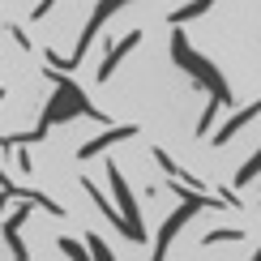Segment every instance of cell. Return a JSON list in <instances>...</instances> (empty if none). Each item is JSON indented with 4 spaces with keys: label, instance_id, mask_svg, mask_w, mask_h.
Listing matches in <instances>:
<instances>
[{
    "label": "cell",
    "instance_id": "6da1fadb",
    "mask_svg": "<svg viewBox=\"0 0 261 261\" xmlns=\"http://www.w3.org/2000/svg\"><path fill=\"white\" fill-rule=\"evenodd\" d=\"M171 60H176L180 69H189V73H193V77H197V82H205V86H210V94H214V99H219V103H231V90H227L223 73L214 69L210 60H201L197 51L189 47V39H184V30H180V26L171 30Z\"/></svg>",
    "mask_w": 261,
    "mask_h": 261
},
{
    "label": "cell",
    "instance_id": "7a4b0ae2",
    "mask_svg": "<svg viewBox=\"0 0 261 261\" xmlns=\"http://www.w3.org/2000/svg\"><path fill=\"white\" fill-rule=\"evenodd\" d=\"M120 5H128V0H99V9H94V13H90V21H86V30H82V43H77V47H73V56L64 60V56H56V51H47V60L56 64V69H64V73H69V69H77V64H82V56H86V51H90L94 35H99V26H103V21L112 17V13H116V9H120Z\"/></svg>",
    "mask_w": 261,
    "mask_h": 261
},
{
    "label": "cell",
    "instance_id": "3957f363",
    "mask_svg": "<svg viewBox=\"0 0 261 261\" xmlns=\"http://www.w3.org/2000/svg\"><path fill=\"white\" fill-rule=\"evenodd\" d=\"M107 180H112V189H116V201H120V210H124L128 240H133V244H146V223H141V214H137V201H133V189H128V180L120 176V167H116V163H107Z\"/></svg>",
    "mask_w": 261,
    "mask_h": 261
},
{
    "label": "cell",
    "instance_id": "277c9868",
    "mask_svg": "<svg viewBox=\"0 0 261 261\" xmlns=\"http://www.w3.org/2000/svg\"><path fill=\"white\" fill-rule=\"evenodd\" d=\"M30 205H35V201H26V197H21V210H17V214H9V223H5V240H9V253H13L17 261H26V244H21V223L30 219Z\"/></svg>",
    "mask_w": 261,
    "mask_h": 261
},
{
    "label": "cell",
    "instance_id": "5b68a950",
    "mask_svg": "<svg viewBox=\"0 0 261 261\" xmlns=\"http://www.w3.org/2000/svg\"><path fill=\"white\" fill-rule=\"evenodd\" d=\"M137 43H141V30H133V35H124L120 43H116V47L112 51H107V56H103V64H99V82H107V77H112V73L116 69H120V60L128 56V51H133L137 47Z\"/></svg>",
    "mask_w": 261,
    "mask_h": 261
},
{
    "label": "cell",
    "instance_id": "8992f818",
    "mask_svg": "<svg viewBox=\"0 0 261 261\" xmlns=\"http://www.w3.org/2000/svg\"><path fill=\"white\" fill-rule=\"evenodd\" d=\"M257 116H261V99H257V103H248L244 112H236L231 120H227V124L219 128V133H214V146H227V141H231L236 133H240V128H244L248 120H257Z\"/></svg>",
    "mask_w": 261,
    "mask_h": 261
},
{
    "label": "cell",
    "instance_id": "52a82bcc",
    "mask_svg": "<svg viewBox=\"0 0 261 261\" xmlns=\"http://www.w3.org/2000/svg\"><path fill=\"white\" fill-rule=\"evenodd\" d=\"M133 133H137L133 124H120V128H107L103 137H94V141H86V146L77 150V159H94V154H103V150L112 146V141H124V137H133Z\"/></svg>",
    "mask_w": 261,
    "mask_h": 261
},
{
    "label": "cell",
    "instance_id": "ba28073f",
    "mask_svg": "<svg viewBox=\"0 0 261 261\" xmlns=\"http://www.w3.org/2000/svg\"><path fill=\"white\" fill-rule=\"evenodd\" d=\"M82 189H86V193H90V201H94V205H99V214H103V219H107V223H112V227H120V231H124V240H128V223H124V214H116V210H112V205H107V197H103V193H99V189H94V180H82Z\"/></svg>",
    "mask_w": 261,
    "mask_h": 261
},
{
    "label": "cell",
    "instance_id": "9c48e42d",
    "mask_svg": "<svg viewBox=\"0 0 261 261\" xmlns=\"http://www.w3.org/2000/svg\"><path fill=\"white\" fill-rule=\"evenodd\" d=\"M210 5L214 0H193V5H184L171 13V26H180V21H193V17H201V13H210Z\"/></svg>",
    "mask_w": 261,
    "mask_h": 261
},
{
    "label": "cell",
    "instance_id": "30bf717a",
    "mask_svg": "<svg viewBox=\"0 0 261 261\" xmlns=\"http://www.w3.org/2000/svg\"><path fill=\"white\" fill-rule=\"evenodd\" d=\"M257 171H261V150H257V154H253V159H248V163H244V167H240V171H236V189H244V184H248V180H257Z\"/></svg>",
    "mask_w": 261,
    "mask_h": 261
},
{
    "label": "cell",
    "instance_id": "8fae6325",
    "mask_svg": "<svg viewBox=\"0 0 261 261\" xmlns=\"http://www.w3.org/2000/svg\"><path fill=\"white\" fill-rule=\"evenodd\" d=\"M236 240H244V231H240V227H223V231H210L201 244H236Z\"/></svg>",
    "mask_w": 261,
    "mask_h": 261
},
{
    "label": "cell",
    "instance_id": "7c38bea8",
    "mask_svg": "<svg viewBox=\"0 0 261 261\" xmlns=\"http://www.w3.org/2000/svg\"><path fill=\"white\" fill-rule=\"evenodd\" d=\"M214 116H219V99H214V94H210V107H205V112H201V120H197V137H201V133H210Z\"/></svg>",
    "mask_w": 261,
    "mask_h": 261
},
{
    "label": "cell",
    "instance_id": "4fadbf2b",
    "mask_svg": "<svg viewBox=\"0 0 261 261\" xmlns=\"http://www.w3.org/2000/svg\"><path fill=\"white\" fill-rule=\"evenodd\" d=\"M86 244H90V253H94V257H103V261H112V248H107V244L99 240V236H86Z\"/></svg>",
    "mask_w": 261,
    "mask_h": 261
},
{
    "label": "cell",
    "instance_id": "5bb4252c",
    "mask_svg": "<svg viewBox=\"0 0 261 261\" xmlns=\"http://www.w3.org/2000/svg\"><path fill=\"white\" fill-rule=\"evenodd\" d=\"M51 5H56V0H39V5L30 9V17H35V21H39V17H47V13H51Z\"/></svg>",
    "mask_w": 261,
    "mask_h": 261
},
{
    "label": "cell",
    "instance_id": "9a60e30c",
    "mask_svg": "<svg viewBox=\"0 0 261 261\" xmlns=\"http://www.w3.org/2000/svg\"><path fill=\"white\" fill-rule=\"evenodd\" d=\"M60 248H64V257H86V248H77V244L69 240V236H64V240H60Z\"/></svg>",
    "mask_w": 261,
    "mask_h": 261
},
{
    "label": "cell",
    "instance_id": "2e32d148",
    "mask_svg": "<svg viewBox=\"0 0 261 261\" xmlns=\"http://www.w3.org/2000/svg\"><path fill=\"white\" fill-rule=\"evenodd\" d=\"M0 103H5V90H0Z\"/></svg>",
    "mask_w": 261,
    "mask_h": 261
}]
</instances>
